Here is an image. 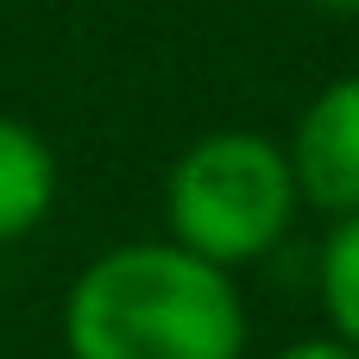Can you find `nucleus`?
<instances>
[{"label":"nucleus","instance_id":"obj_1","mask_svg":"<svg viewBox=\"0 0 359 359\" xmlns=\"http://www.w3.org/2000/svg\"><path fill=\"white\" fill-rule=\"evenodd\" d=\"M69 359H240L246 309L215 259L177 240L101 252L63 303Z\"/></svg>","mask_w":359,"mask_h":359},{"label":"nucleus","instance_id":"obj_2","mask_svg":"<svg viewBox=\"0 0 359 359\" xmlns=\"http://www.w3.org/2000/svg\"><path fill=\"white\" fill-rule=\"evenodd\" d=\"M297 177L290 151H278L259 133H208L196 139L164 183L170 233L196 259H215L221 271L265 259L297 215Z\"/></svg>","mask_w":359,"mask_h":359},{"label":"nucleus","instance_id":"obj_3","mask_svg":"<svg viewBox=\"0 0 359 359\" xmlns=\"http://www.w3.org/2000/svg\"><path fill=\"white\" fill-rule=\"evenodd\" d=\"M290 177L297 196L322 215H359V76L328 82L290 139Z\"/></svg>","mask_w":359,"mask_h":359},{"label":"nucleus","instance_id":"obj_4","mask_svg":"<svg viewBox=\"0 0 359 359\" xmlns=\"http://www.w3.org/2000/svg\"><path fill=\"white\" fill-rule=\"evenodd\" d=\"M57 202V158L50 145L25 126L0 114V240L32 233Z\"/></svg>","mask_w":359,"mask_h":359},{"label":"nucleus","instance_id":"obj_5","mask_svg":"<svg viewBox=\"0 0 359 359\" xmlns=\"http://www.w3.org/2000/svg\"><path fill=\"white\" fill-rule=\"evenodd\" d=\"M322 303L334 334L359 353V215H341L322 246Z\"/></svg>","mask_w":359,"mask_h":359},{"label":"nucleus","instance_id":"obj_6","mask_svg":"<svg viewBox=\"0 0 359 359\" xmlns=\"http://www.w3.org/2000/svg\"><path fill=\"white\" fill-rule=\"evenodd\" d=\"M278 359H359L347 341H297V347H284Z\"/></svg>","mask_w":359,"mask_h":359},{"label":"nucleus","instance_id":"obj_7","mask_svg":"<svg viewBox=\"0 0 359 359\" xmlns=\"http://www.w3.org/2000/svg\"><path fill=\"white\" fill-rule=\"evenodd\" d=\"M309 6H322V13H341V19H359V0H309Z\"/></svg>","mask_w":359,"mask_h":359}]
</instances>
